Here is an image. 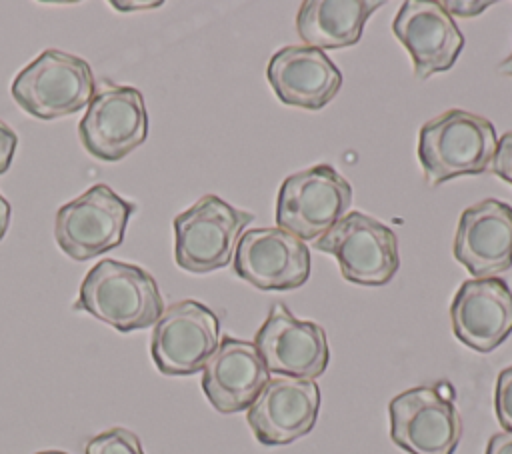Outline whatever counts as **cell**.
Returning a JSON list of instances; mask_svg holds the SVG:
<instances>
[{"mask_svg":"<svg viewBox=\"0 0 512 454\" xmlns=\"http://www.w3.org/2000/svg\"><path fill=\"white\" fill-rule=\"evenodd\" d=\"M72 308L118 332H134L154 326L164 302L156 280L142 266L106 258L88 270Z\"/></svg>","mask_w":512,"mask_h":454,"instance_id":"cell-1","label":"cell"},{"mask_svg":"<svg viewBox=\"0 0 512 454\" xmlns=\"http://www.w3.org/2000/svg\"><path fill=\"white\" fill-rule=\"evenodd\" d=\"M498 146L494 124L466 110H448L420 128L418 160L428 186L490 168Z\"/></svg>","mask_w":512,"mask_h":454,"instance_id":"cell-2","label":"cell"},{"mask_svg":"<svg viewBox=\"0 0 512 454\" xmlns=\"http://www.w3.org/2000/svg\"><path fill=\"white\" fill-rule=\"evenodd\" d=\"M94 88V72L84 58L50 48L14 76L10 94L26 114L56 120L88 106Z\"/></svg>","mask_w":512,"mask_h":454,"instance_id":"cell-3","label":"cell"},{"mask_svg":"<svg viewBox=\"0 0 512 454\" xmlns=\"http://www.w3.org/2000/svg\"><path fill=\"white\" fill-rule=\"evenodd\" d=\"M252 220V212L234 208L216 194L202 196L172 222L176 264L192 274L228 266L244 228Z\"/></svg>","mask_w":512,"mask_h":454,"instance_id":"cell-4","label":"cell"},{"mask_svg":"<svg viewBox=\"0 0 512 454\" xmlns=\"http://www.w3.org/2000/svg\"><path fill=\"white\" fill-rule=\"evenodd\" d=\"M390 438L408 454H454L462 438V418L448 382L416 386L388 404Z\"/></svg>","mask_w":512,"mask_h":454,"instance_id":"cell-5","label":"cell"},{"mask_svg":"<svg viewBox=\"0 0 512 454\" xmlns=\"http://www.w3.org/2000/svg\"><path fill=\"white\" fill-rule=\"evenodd\" d=\"M136 204L118 196L108 184L90 186L84 194L62 204L54 218V238L72 260L86 262L124 240Z\"/></svg>","mask_w":512,"mask_h":454,"instance_id":"cell-6","label":"cell"},{"mask_svg":"<svg viewBox=\"0 0 512 454\" xmlns=\"http://www.w3.org/2000/svg\"><path fill=\"white\" fill-rule=\"evenodd\" d=\"M352 204L350 182L332 166L318 164L290 174L276 198V224L292 236L318 240Z\"/></svg>","mask_w":512,"mask_h":454,"instance_id":"cell-7","label":"cell"},{"mask_svg":"<svg viewBox=\"0 0 512 454\" xmlns=\"http://www.w3.org/2000/svg\"><path fill=\"white\" fill-rule=\"evenodd\" d=\"M314 248L338 260L340 274L360 286L388 284L400 266L398 238L392 228L364 212H348Z\"/></svg>","mask_w":512,"mask_h":454,"instance_id":"cell-8","label":"cell"},{"mask_svg":"<svg viewBox=\"0 0 512 454\" xmlns=\"http://www.w3.org/2000/svg\"><path fill=\"white\" fill-rule=\"evenodd\" d=\"M220 344L218 316L198 300H180L164 308L154 324L150 354L166 376H190L204 368Z\"/></svg>","mask_w":512,"mask_h":454,"instance_id":"cell-9","label":"cell"},{"mask_svg":"<svg viewBox=\"0 0 512 454\" xmlns=\"http://www.w3.org/2000/svg\"><path fill=\"white\" fill-rule=\"evenodd\" d=\"M86 152L104 162H118L148 138L144 96L134 86H106L86 106L78 124Z\"/></svg>","mask_w":512,"mask_h":454,"instance_id":"cell-10","label":"cell"},{"mask_svg":"<svg viewBox=\"0 0 512 454\" xmlns=\"http://www.w3.org/2000/svg\"><path fill=\"white\" fill-rule=\"evenodd\" d=\"M254 346L268 372L278 376L314 380L330 362L326 332L320 324L298 320L282 302L272 304L258 328Z\"/></svg>","mask_w":512,"mask_h":454,"instance_id":"cell-11","label":"cell"},{"mask_svg":"<svg viewBox=\"0 0 512 454\" xmlns=\"http://www.w3.org/2000/svg\"><path fill=\"white\" fill-rule=\"evenodd\" d=\"M234 272L258 290H294L310 278V250L290 232L252 228L242 232L232 260Z\"/></svg>","mask_w":512,"mask_h":454,"instance_id":"cell-12","label":"cell"},{"mask_svg":"<svg viewBox=\"0 0 512 454\" xmlns=\"http://www.w3.org/2000/svg\"><path fill=\"white\" fill-rule=\"evenodd\" d=\"M318 410L320 388L314 380L276 376L246 410V422L260 444L284 446L314 428Z\"/></svg>","mask_w":512,"mask_h":454,"instance_id":"cell-13","label":"cell"},{"mask_svg":"<svg viewBox=\"0 0 512 454\" xmlns=\"http://www.w3.org/2000/svg\"><path fill=\"white\" fill-rule=\"evenodd\" d=\"M392 32L408 50L414 74L426 80L450 70L462 48L464 36L442 2L406 0L392 22Z\"/></svg>","mask_w":512,"mask_h":454,"instance_id":"cell-14","label":"cell"},{"mask_svg":"<svg viewBox=\"0 0 512 454\" xmlns=\"http://www.w3.org/2000/svg\"><path fill=\"white\" fill-rule=\"evenodd\" d=\"M454 258L474 278H494L512 268V206L486 198L468 206L458 220Z\"/></svg>","mask_w":512,"mask_h":454,"instance_id":"cell-15","label":"cell"},{"mask_svg":"<svg viewBox=\"0 0 512 454\" xmlns=\"http://www.w3.org/2000/svg\"><path fill=\"white\" fill-rule=\"evenodd\" d=\"M450 322L464 346L496 350L512 334V290L496 276L462 282L450 304Z\"/></svg>","mask_w":512,"mask_h":454,"instance_id":"cell-16","label":"cell"},{"mask_svg":"<svg viewBox=\"0 0 512 454\" xmlns=\"http://www.w3.org/2000/svg\"><path fill=\"white\" fill-rule=\"evenodd\" d=\"M266 370L254 342L224 336L202 368V390L214 410L236 414L248 410L266 382Z\"/></svg>","mask_w":512,"mask_h":454,"instance_id":"cell-17","label":"cell"},{"mask_svg":"<svg viewBox=\"0 0 512 454\" xmlns=\"http://www.w3.org/2000/svg\"><path fill=\"white\" fill-rule=\"evenodd\" d=\"M266 76L280 102L304 110L324 108L342 86L336 64L310 46H284L274 52Z\"/></svg>","mask_w":512,"mask_h":454,"instance_id":"cell-18","label":"cell"},{"mask_svg":"<svg viewBox=\"0 0 512 454\" xmlns=\"http://www.w3.org/2000/svg\"><path fill=\"white\" fill-rule=\"evenodd\" d=\"M382 6L374 0H306L296 14L302 42L318 50L348 48L360 42L366 20Z\"/></svg>","mask_w":512,"mask_h":454,"instance_id":"cell-19","label":"cell"},{"mask_svg":"<svg viewBox=\"0 0 512 454\" xmlns=\"http://www.w3.org/2000/svg\"><path fill=\"white\" fill-rule=\"evenodd\" d=\"M84 454H144V450L140 438L132 430L116 426L92 436L86 442Z\"/></svg>","mask_w":512,"mask_h":454,"instance_id":"cell-20","label":"cell"},{"mask_svg":"<svg viewBox=\"0 0 512 454\" xmlns=\"http://www.w3.org/2000/svg\"><path fill=\"white\" fill-rule=\"evenodd\" d=\"M494 410L500 426L512 432V366L498 374L494 390Z\"/></svg>","mask_w":512,"mask_h":454,"instance_id":"cell-21","label":"cell"},{"mask_svg":"<svg viewBox=\"0 0 512 454\" xmlns=\"http://www.w3.org/2000/svg\"><path fill=\"white\" fill-rule=\"evenodd\" d=\"M488 170L512 186V132H506L498 140V146Z\"/></svg>","mask_w":512,"mask_h":454,"instance_id":"cell-22","label":"cell"},{"mask_svg":"<svg viewBox=\"0 0 512 454\" xmlns=\"http://www.w3.org/2000/svg\"><path fill=\"white\" fill-rule=\"evenodd\" d=\"M18 148V134L0 120V176L8 172Z\"/></svg>","mask_w":512,"mask_h":454,"instance_id":"cell-23","label":"cell"},{"mask_svg":"<svg viewBox=\"0 0 512 454\" xmlns=\"http://www.w3.org/2000/svg\"><path fill=\"white\" fill-rule=\"evenodd\" d=\"M442 6L446 8V12L450 16L470 18V16H476V14L484 12L488 6H492V2H462V0H456V2H442Z\"/></svg>","mask_w":512,"mask_h":454,"instance_id":"cell-24","label":"cell"},{"mask_svg":"<svg viewBox=\"0 0 512 454\" xmlns=\"http://www.w3.org/2000/svg\"><path fill=\"white\" fill-rule=\"evenodd\" d=\"M486 454H512V432H496L486 446Z\"/></svg>","mask_w":512,"mask_h":454,"instance_id":"cell-25","label":"cell"},{"mask_svg":"<svg viewBox=\"0 0 512 454\" xmlns=\"http://www.w3.org/2000/svg\"><path fill=\"white\" fill-rule=\"evenodd\" d=\"M112 8H118L120 12H134V10H146V8H158L162 2H110Z\"/></svg>","mask_w":512,"mask_h":454,"instance_id":"cell-26","label":"cell"},{"mask_svg":"<svg viewBox=\"0 0 512 454\" xmlns=\"http://www.w3.org/2000/svg\"><path fill=\"white\" fill-rule=\"evenodd\" d=\"M10 214H12L10 202L0 194V240L6 236L8 224H10Z\"/></svg>","mask_w":512,"mask_h":454,"instance_id":"cell-27","label":"cell"},{"mask_svg":"<svg viewBox=\"0 0 512 454\" xmlns=\"http://www.w3.org/2000/svg\"><path fill=\"white\" fill-rule=\"evenodd\" d=\"M498 72L504 76H512V52L498 64Z\"/></svg>","mask_w":512,"mask_h":454,"instance_id":"cell-28","label":"cell"},{"mask_svg":"<svg viewBox=\"0 0 512 454\" xmlns=\"http://www.w3.org/2000/svg\"><path fill=\"white\" fill-rule=\"evenodd\" d=\"M36 454H68V452H62V450H40Z\"/></svg>","mask_w":512,"mask_h":454,"instance_id":"cell-29","label":"cell"}]
</instances>
